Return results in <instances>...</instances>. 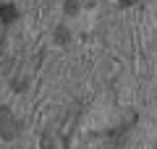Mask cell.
Instances as JSON below:
<instances>
[{
    "mask_svg": "<svg viewBox=\"0 0 157 149\" xmlns=\"http://www.w3.org/2000/svg\"><path fill=\"white\" fill-rule=\"evenodd\" d=\"M13 18H16V8H13V6H3V8H0V21H3V24L13 21Z\"/></svg>",
    "mask_w": 157,
    "mask_h": 149,
    "instance_id": "1",
    "label": "cell"
}]
</instances>
